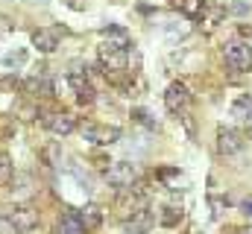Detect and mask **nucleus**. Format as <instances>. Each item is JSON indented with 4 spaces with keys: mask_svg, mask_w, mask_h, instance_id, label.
Listing matches in <instances>:
<instances>
[{
    "mask_svg": "<svg viewBox=\"0 0 252 234\" xmlns=\"http://www.w3.org/2000/svg\"><path fill=\"white\" fill-rule=\"evenodd\" d=\"M223 58L232 70H250L252 67V50L247 41H229L223 47Z\"/></svg>",
    "mask_w": 252,
    "mask_h": 234,
    "instance_id": "1",
    "label": "nucleus"
},
{
    "mask_svg": "<svg viewBox=\"0 0 252 234\" xmlns=\"http://www.w3.org/2000/svg\"><path fill=\"white\" fill-rule=\"evenodd\" d=\"M100 64L106 67V73H121L126 70V47L124 44H103L100 47Z\"/></svg>",
    "mask_w": 252,
    "mask_h": 234,
    "instance_id": "2",
    "label": "nucleus"
},
{
    "mask_svg": "<svg viewBox=\"0 0 252 234\" xmlns=\"http://www.w3.org/2000/svg\"><path fill=\"white\" fill-rule=\"evenodd\" d=\"M82 138L91 141V144H97V146H109V144L121 141V129L118 126H103V123H88L82 129Z\"/></svg>",
    "mask_w": 252,
    "mask_h": 234,
    "instance_id": "3",
    "label": "nucleus"
},
{
    "mask_svg": "<svg viewBox=\"0 0 252 234\" xmlns=\"http://www.w3.org/2000/svg\"><path fill=\"white\" fill-rule=\"evenodd\" d=\"M135 176H138V170L132 167V164H126V161H118V164H112L109 167V173H106V178H109V184L115 187V190H132V184H135Z\"/></svg>",
    "mask_w": 252,
    "mask_h": 234,
    "instance_id": "4",
    "label": "nucleus"
},
{
    "mask_svg": "<svg viewBox=\"0 0 252 234\" xmlns=\"http://www.w3.org/2000/svg\"><path fill=\"white\" fill-rule=\"evenodd\" d=\"M190 103V94L188 88L182 85V82H173L167 91H164V106H167V112L170 115H179V112H185Z\"/></svg>",
    "mask_w": 252,
    "mask_h": 234,
    "instance_id": "5",
    "label": "nucleus"
},
{
    "mask_svg": "<svg viewBox=\"0 0 252 234\" xmlns=\"http://www.w3.org/2000/svg\"><path fill=\"white\" fill-rule=\"evenodd\" d=\"M32 44L38 53H53L59 47V29L56 27H38L32 32Z\"/></svg>",
    "mask_w": 252,
    "mask_h": 234,
    "instance_id": "6",
    "label": "nucleus"
},
{
    "mask_svg": "<svg viewBox=\"0 0 252 234\" xmlns=\"http://www.w3.org/2000/svg\"><path fill=\"white\" fill-rule=\"evenodd\" d=\"M44 126L53 132V135H70L76 129V117L67 115V112H56V115L44 117Z\"/></svg>",
    "mask_w": 252,
    "mask_h": 234,
    "instance_id": "7",
    "label": "nucleus"
},
{
    "mask_svg": "<svg viewBox=\"0 0 252 234\" xmlns=\"http://www.w3.org/2000/svg\"><path fill=\"white\" fill-rule=\"evenodd\" d=\"M241 146H244V141H241L238 132H232V129H220V132H217V149H220L223 155H232V152H238Z\"/></svg>",
    "mask_w": 252,
    "mask_h": 234,
    "instance_id": "8",
    "label": "nucleus"
},
{
    "mask_svg": "<svg viewBox=\"0 0 252 234\" xmlns=\"http://www.w3.org/2000/svg\"><path fill=\"white\" fill-rule=\"evenodd\" d=\"M79 214V223H82V232H97L100 229V223H103V214H100V208H94V205H88V208H79L76 211Z\"/></svg>",
    "mask_w": 252,
    "mask_h": 234,
    "instance_id": "9",
    "label": "nucleus"
},
{
    "mask_svg": "<svg viewBox=\"0 0 252 234\" xmlns=\"http://www.w3.org/2000/svg\"><path fill=\"white\" fill-rule=\"evenodd\" d=\"M232 115L238 117V120H244V123H252V97L250 94H241V97L235 100Z\"/></svg>",
    "mask_w": 252,
    "mask_h": 234,
    "instance_id": "10",
    "label": "nucleus"
},
{
    "mask_svg": "<svg viewBox=\"0 0 252 234\" xmlns=\"http://www.w3.org/2000/svg\"><path fill=\"white\" fill-rule=\"evenodd\" d=\"M73 91H76V100H79L82 106H91V103H94V88H91V82H82V85H76Z\"/></svg>",
    "mask_w": 252,
    "mask_h": 234,
    "instance_id": "11",
    "label": "nucleus"
},
{
    "mask_svg": "<svg viewBox=\"0 0 252 234\" xmlns=\"http://www.w3.org/2000/svg\"><path fill=\"white\" fill-rule=\"evenodd\" d=\"M27 61V50H15V53H9V56L3 58V67L9 70V67H21Z\"/></svg>",
    "mask_w": 252,
    "mask_h": 234,
    "instance_id": "12",
    "label": "nucleus"
},
{
    "mask_svg": "<svg viewBox=\"0 0 252 234\" xmlns=\"http://www.w3.org/2000/svg\"><path fill=\"white\" fill-rule=\"evenodd\" d=\"M173 3H176L185 15H196V12H199V6H202V0H173Z\"/></svg>",
    "mask_w": 252,
    "mask_h": 234,
    "instance_id": "13",
    "label": "nucleus"
},
{
    "mask_svg": "<svg viewBox=\"0 0 252 234\" xmlns=\"http://www.w3.org/2000/svg\"><path fill=\"white\" fill-rule=\"evenodd\" d=\"M179 220H182V211L164 208V214H161V223H164V226H173V223H179Z\"/></svg>",
    "mask_w": 252,
    "mask_h": 234,
    "instance_id": "14",
    "label": "nucleus"
},
{
    "mask_svg": "<svg viewBox=\"0 0 252 234\" xmlns=\"http://www.w3.org/2000/svg\"><path fill=\"white\" fill-rule=\"evenodd\" d=\"M9 176H12V164H9V158L3 155V158H0V184H3Z\"/></svg>",
    "mask_w": 252,
    "mask_h": 234,
    "instance_id": "15",
    "label": "nucleus"
},
{
    "mask_svg": "<svg viewBox=\"0 0 252 234\" xmlns=\"http://www.w3.org/2000/svg\"><path fill=\"white\" fill-rule=\"evenodd\" d=\"M62 3L67 9H73V12H82V9L88 6V0H62Z\"/></svg>",
    "mask_w": 252,
    "mask_h": 234,
    "instance_id": "16",
    "label": "nucleus"
},
{
    "mask_svg": "<svg viewBox=\"0 0 252 234\" xmlns=\"http://www.w3.org/2000/svg\"><path fill=\"white\" fill-rule=\"evenodd\" d=\"M244 211H247V214L252 217V202H247V205H244Z\"/></svg>",
    "mask_w": 252,
    "mask_h": 234,
    "instance_id": "17",
    "label": "nucleus"
},
{
    "mask_svg": "<svg viewBox=\"0 0 252 234\" xmlns=\"http://www.w3.org/2000/svg\"><path fill=\"white\" fill-rule=\"evenodd\" d=\"M56 234H62V232H56Z\"/></svg>",
    "mask_w": 252,
    "mask_h": 234,
    "instance_id": "18",
    "label": "nucleus"
}]
</instances>
